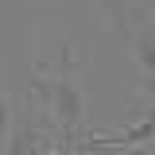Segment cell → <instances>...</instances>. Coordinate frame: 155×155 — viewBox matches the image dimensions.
Listing matches in <instances>:
<instances>
[{"label": "cell", "instance_id": "1", "mask_svg": "<svg viewBox=\"0 0 155 155\" xmlns=\"http://www.w3.org/2000/svg\"><path fill=\"white\" fill-rule=\"evenodd\" d=\"M31 97L47 113V124L54 128L62 155H70L85 136V101H89L85 51L74 54L70 47H62L54 62H39L31 78Z\"/></svg>", "mask_w": 155, "mask_h": 155}, {"label": "cell", "instance_id": "2", "mask_svg": "<svg viewBox=\"0 0 155 155\" xmlns=\"http://www.w3.org/2000/svg\"><path fill=\"white\" fill-rule=\"evenodd\" d=\"M116 27L128 35L132 58L143 74V89L151 93V74H155V31H151V12H140V0H128V12L116 16Z\"/></svg>", "mask_w": 155, "mask_h": 155}, {"label": "cell", "instance_id": "3", "mask_svg": "<svg viewBox=\"0 0 155 155\" xmlns=\"http://www.w3.org/2000/svg\"><path fill=\"white\" fill-rule=\"evenodd\" d=\"M151 136H155L151 113H143L140 120H132L128 128H113V132H89L85 140H78V147H74V151H93V155H109V151H120V147L151 143Z\"/></svg>", "mask_w": 155, "mask_h": 155}, {"label": "cell", "instance_id": "4", "mask_svg": "<svg viewBox=\"0 0 155 155\" xmlns=\"http://www.w3.org/2000/svg\"><path fill=\"white\" fill-rule=\"evenodd\" d=\"M8 155H62L58 136L51 128H43L35 113H23L16 120V128H8Z\"/></svg>", "mask_w": 155, "mask_h": 155}, {"label": "cell", "instance_id": "5", "mask_svg": "<svg viewBox=\"0 0 155 155\" xmlns=\"http://www.w3.org/2000/svg\"><path fill=\"white\" fill-rule=\"evenodd\" d=\"M12 128V105H8V93H4V85H0V136Z\"/></svg>", "mask_w": 155, "mask_h": 155}, {"label": "cell", "instance_id": "6", "mask_svg": "<svg viewBox=\"0 0 155 155\" xmlns=\"http://www.w3.org/2000/svg\"><path fill=\"white\" fill-rule=\"evenodd\" d=\"M113 155H155V151H151V143H136V147H120Z\"/></svg>", "mask_w": 155, "mask_h": 155}]
</instances>
